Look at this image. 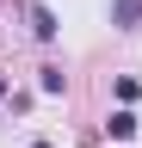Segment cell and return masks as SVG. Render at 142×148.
Returning a JSON list of instances; mask_svg holds the SVG:
<instances>
[{
    "label": "cell",
    "mask_w": 142,
    "mask_h": 148,
    "mask_svg": "<svg viewBox=\"0 0 142 148\" xmlns=\"http://www.w3.org/2000/svg\"><path fill=\"white\" fill-rule=\"evenodd\" d=\"M31 148H49V142H31Z\"/></svg>",
    "instance_id": "obj_6"
},
{
    "label": "cell",
    "mask_w": 142,
    "mask_h": 148,
    "mask_svg": "<svg viewBox=\"0 0 142 148\" xmlns=\"http://www.w3.org/2000/svg\"><path fill=\"white\" fill-rule=\"evenodd\" d=\"M105 130H111L117 142H130V136H136L142 123H136V111H111V117H105Z\"/></svg>",
    "instance_id": "obj_3"
},
{
    "label": "cell",
    "mask_w": 142,
    "mask_h": 148,
    "mask_svg": "<svg viewBox=\"0 0 142 148\" xmlns=\"http://www.w3.org/2000/svg\"><path fill=\"white\" fill-rule=\"evenodd\" d=\"M56 12H49V6H31V37H37V43H56Z\"/></svg>",
    "instance_id": "obj_1"
},
{
    "label": "cell",
    "mask_w": 142,
    "mask_h": 148,
    "mask_svg": "<svg viewBox=\"0 0 142 148\" xmlns=\"http://www.w3.org/2000/svg\"><path fill=\"white\" fill-rule=\"evenodd\" d=\"M0 99H6V74H0Z\"/></svg>",
    "instance_id": "obj_5"
},
{
    "label": "cell",
    "mask_w": 142,
    "mask_h": 148,
    "mask_svg": "<svg viewBox=\"0 0 142 148\" xmlns=\"http://www.w3.org/2000/svg\"><path fill=\"white\" fill-rule=\"evenodd\" d=\"M111 25L117 31H136L142 25V0H111Z\"/></svg>",
    "instance_id": "obj_2"
},
{
    "label": "cell",
    "mask_w": 142,
    "mask_h": 148,
    "mask_svg": "<svg viewBox=\"0 0 142 148\" xmlns=\"http://www.w3.org/2000/svg\"><path fill=\"white\" fill-rule=\"evenodd\" d=\"M62 86H68V74H62L56 62H49V68H37V92H49V99H56Z\"/></svg>",
    "instance_id": "obj_4"
}]
</instances>
